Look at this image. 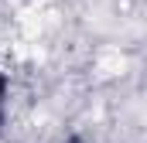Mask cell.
Listing matches in <instances>:
<instances>
[{
    "mask_svg": "<svg viewBox=\"0 0 147 143\" xmlns=\"http://www.w3.org/2000/svg\"><path fill=\"white\" fill-rule=\"evenodd\" d=\"M3 99H7V78H3V72H0V109H3Z\"/></svg>",
    "mask_w": 147,
    "mask_h": 143,
    "instance_id": "obj_1",
    "label": "cell"
},
{
    "mask_svg": "<svg viewBox=\"0 0 147 143\" xmlns=\"http://www.w3.org/2000/svg\"><path fill=\"white\" fill-rule=\"evenodd\" d=\"M72 143H79V140H72Z\"/></svg>",
    "mask_w": 147,
    "mask_h": 143,
    "instance_id": "obj_2",
    "label": "cell"
}]
</instances>
